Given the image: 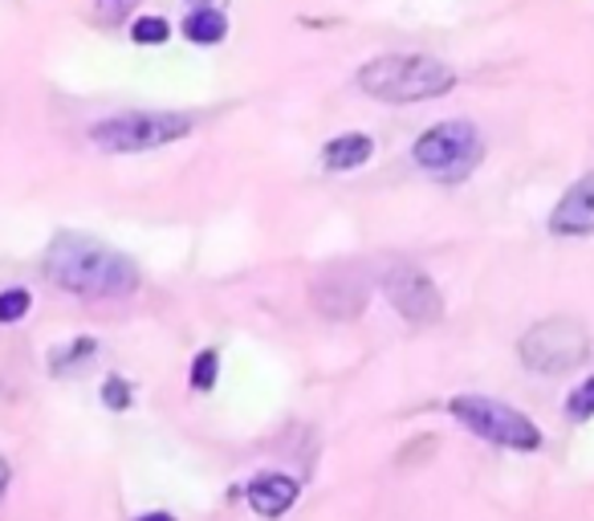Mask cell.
Returning a JSON list of instances; mask_svg holds the SVG:
<instances>
[{
    "label": "cell",
    "instance_id": "cell-1",
    "mask_svg": "<svg viewBox=\"0 0 594 521\" xmlns=\"http://www.w3.org/2000/svg\"><path fill=\"white\" fill-rule=\"evenodd\" d=\"M45 277L78 298H131L139 290L135 260L82 232L54 236V245L45 253Z\"/></svg>",
    "mask_w": 594,
    "mask_h": 521
},
{
    "label": "cell",
    "instance_id": "cell-2",
    "mask_svg": "<svg viewBox=\"0 0 594 521\" xmlns=\"http://www.w3.org/2000/svg\"><path fill=\"white\" fill-rule=\"evenodd\" d=\"M359 86L378 102H423L449 94L456 86V73L423 54H392L366 61L359 70Z\"/></svg>",
    "mask_w": 594,
    "mask_h": 521
},
{
    "label": "cell",
    "instance_id": "cell-3",
    "mask_svg": "<svg viewBox=\"0 0 594 521\" xmlns=\"http://www.w3.org/2000/svg\"><path fill=\"white\" fill-rule=\"evenodd\" d=\"M449 412L468 432L489 440V444H501V449H513V452L541 449L537 424L529 420V416H522L517 407L501 404V400H489V395H456L449 404Z\"/></svg>",
    "mask_w": 594,
    "mask_h": 521
},
{
    "label": "cell",
    "instance_id": "cell-4",
    "mask_svg": "<svg viewBox=\"0 0 594 521\" xmlns=\"http://www.w3.org/2000/svg\"><path fill=\"white\" fill-rule=\"evenodd\" d=\"M191 130L188 115H172V111H131V115L102 118L90 127V143L102 151H151V147H167L184 139Z\"/></svg>",
    "mask_w": 594,
    "mask_h": 521
},
{
    "label": "cell",
    "instance_id": "cell-5",
    "mask_svg": "<svg viewBox=\"0 0 594 521\" xmlns=\"http://www.w3.org/2000/svg\"><path fill=\"white\" fill-rule=\"evenodd\" d=\"M480 130L464 118L452 123H435L432 130H423L420 143L411 147V155L423 172L440 175V180H464L480 163Z\"/></svg>",
    "mask_w": 594,
    "mask_h": 521
},
{
    "label": "cell",
    "instance_id": "cell-6",
    "mask_svg": "<svg viewBox=\"0 0 594 521\" xmlns=\"http://www.w3.org/2000/svg\"><path fill=\"white\" fill-rule=\"evenodd\" d=\"M591 355V334L574 319H546L522 338V362L541 375H562Z\"/></svg>",
    "mask_w": 594,
    "mask_h": 521
},
{
    "label": "cell",
    "instance_id": "cell-7",
    "mask_svg": "<svg viewBox=\"0 0 594 521\" xmlns=\"http://www.w3.org/2000/svg\"><path fill=\"white\" fill-rule=\"evenodd\" d=\"M383 290H387V302L404 314L411 326H432L440 314H444V302H440V290L435 281L416 265H395L383 277Z\"/></svg>",
    "mask_w": 594,
    "mask_h": 521
},
{
    "label": "cell",
    "instance_id": "cell-8",
    "mask_svg": "<svg viewBox=\"0 0 594 521\" xmlns=\"http://www.w3.org/2000/svg\"><path fill=\"white\" fill-rule=\"evenodd\" d=\"M366 298H371V281H366L363 269H350V265L326 269L314 281V305L326 319H359L366 310Z\"/></svg>",
    "mask_w": 594,
    "mask_h": 521
},
{
    "label": "cell",
    "instance_id": "cell-9",
    "mask_svg": "<svg viewBox=\"0 0 594 521\" xmlns=\"http://www.w3.org/2000/svg\"><path fill=\"white\" fill-rule=\"evenodd\" d=\"M550 232L558 236H591L594 232V172L582 175L550 212Z\"/></svg>",
    "mask_w": 594,
    "mask_h": 521
},
{
    "label": "cell",
    "instance_id": "cell-10",
    "mask_svg": "<svg viewBox=\"0 0 594 521\" xmlns=\"http://www.w3.org/2000/svg\"><path fill=\"white\" fill-rule=\"evenodd\" d=\"M248 506H253V513H261V518H281V513H290L293 506H298V497H302V485L293 477H286V473H261V477L248 481Z\"/></svg>",
    "mask_w": 594,
    "mask_h": 521
},
{
    "label": "cell",
    "instance_id": "cell-11",
    "mask_svg": "<svg viewBox=\"0 0 594 521\" xmlns=\"http://www.w3.org/2000/svg\"><path fill=\"white\" fill-rule=\"evenodd\" d=\"M371 151H375V143L366 135H338V139L322 147V163L330 172H354V167H363L371 160Z\"/></svg>",
    "mask_w": 594,
    "mask_h": 521
},
{
    "label": "cell",
    "instance_id": "cell-12",
    "mask_svg": "<svg viewBox=\"0 0 594 521\" xmlns=\"http://www.w3.org/2000/svg\"><path fill=\"white\" fill-rule=\"evenodd\" d=\"M224 33H229V21L220 9H191L184 21V37L196 45H217L224 42Z\"/></svg>",
    "mask_w": 594,
    "mask_h": 521
},
{
    "label": "cell",
    "instance_id": "cell-13",
    "mask_svg": "<svg viewBox=\"0 0 594 521\" xmlns=\"http://www.w3.org/2000/svg\"><path fill=\"white\" fill-rule=\"evenodd\" d=\"M217 375H220V355L217 350H200V355L191 359V371H188L191 391H212L217 387Z\"/></svg>",
    "mask_w": 594,
    "mask_h": 521
},
{
    "label": "cell",
    "instance_id": "cell-14",
    "mask_svg": "<svg viewBox=\"0 0 594 521\" xmlns=\"http://www.w3.org/2000/svg\"><path fill=\"white\" fill-rule=\"evenodd\" d=\"M167 37H172V25L163 16H139L131 25V42L139 45H163Z\"/></svg>",
    "mask_w": 594,
    "mask_h": 521
},
{
    "label": "cell",
    "instance_id": "cell-15",
    "mask_svg": "<svg viewBox=\"0 0 594 521\" xmlns=\"http://www.w3.org/2000/svg\"><path fill=\"white\" fill-rule=\"evenodd\" d=\"M566 416H570V420H591L594 416V375L582 379L579 387L570 391V400H566Z\"/></svg>",
    "mask_w": 594,
    "mask_h": 521
},
{
    "label": "cell",
    "instance_id": "cell-16",
    "mask_svg": "<svg viewBox=\"0 0 594 521\" xmlns=\"http://www.w3.org/2000/svg\"><path fill=\"white\" fill-rule=\"evenodd\" d=\"M30 290H4L0 293V326H9V322H21L30 314Z\"/></svg>",
    "mask_w": 594,
    "mask_h": 521
},
{
    "label": "cell",
    "instance_id": "cell-17",
    "mask_svg": "<svg viewBox=\"0 0 594 521\" xmlns=\"http://www.w3.org/2000/svg\"><path fill=\"white\" fill-rule=\"evenodd\" d=\"M102 400H106V407H115V412H127V407H131V383L110 375L102 383Z\"/></svg>",
    "mask_w": 594,
    "mask_h": 521
},
{
    "label": "cell",
    "instance_id": "cell-18",
    "mask_svg": "<svg viewBox=\"0 0 594 521\" xmlns=\"http://www.w3.org/2000/svg\"><path fill=\"white\" fill-rule=\"evenodd\" d=\"M94 350H98V347H94L90 338H78L70 350H58V355H54V371H70L73 362H82L86 355H94Z\"/></svg>",
    "mask_w": 594,
    "mask_h": 521
},
{
    "label": "cell",
    "instance_id": "cell-19",
    "mask_svg": "<svg viewBox=\"0 0 594 521\" xmlns=\"http://www.w3.org/2000/svg\"><path fill=\"white\" fill-rule=\"evenodd\" d=\"M135 521H175V513H167V509H151V513H139Z\"/></svg>",
    "mask_w": 594,
    "mask_h": 521
},
{
    "label": "cell",
    "instance_id": "cell-20",
    "mask_svg": "<svg viewBox=\"0 0 594 521\" xmlns=\"http://www.w3.org/2000/svg\"><path fill=\"white\" fill-rule=\"evenodd\" d=\"M4 489H9V464L0 456V497H4Z\"/></svg>",
    "mask_w": 594,
    "mask_h": 521
},
{
    "label": "cell",
    "instance_id": "cell-21",
    "mask_svg": "<svg viewBox=\"0 0 594 521\" xmlns=\"http://www.w3.org/2000/svg\"><path fill=\"white\" fill-rule=\"evenodd\" d=\"M188 4H196V9H220L224 0H188Z\"/></svg>",
    "mask_w": 594,
    "mask_h": 521
}]
</instances>
